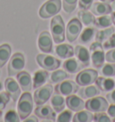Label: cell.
I'll use <instances>...</instances> for the list:
<instances>
[{"label": "cell", "mask_w": 115, "mask_h": 122, "mask_svg": "<svg viewBox=\"0 0 115 122\" xmlns=\"http://www.w3.org/2000/svg\"><path fill=\"white\" fill-rule=\"evenodd\" d=\"M50 106L53 108V110L56 112L59 113L62 111L65 110L66 106V99L61 94L55 93L50 98Z\"/></svg>", "instance_id": "25"}, {"label": "cell", "mask_w": 115, "mask_h": 122, "mask_svg": "<svg viewBox=\"0 0 115 122\" xmlns=\"http://www.w3.org/2000/svg\"><path fill=\"white\" fill-rule=\"evenodd\" d=\"M98 77V72L95 69L87 68L81 70L76 77V82L79 86H86L95 83Z\"/></svg>", "instance_id": "10"}, {"label": "cell", "mask_w": 115, "mask_h": 122, "mask_svg": "<svg viewBox=\"0 0 115 122\" xmlns=\"http://www.w3.org/2000/svg\"><path fill=\"white\" fill-rule=\"evenodd\" d=\"M10 95L8 94L7 92H0V111H3L6 104L8 103L9 100H10Z\"/></svg>", "instance_id": "37"}, {"label": "cell", "mask_w": 115, "mask_h": 122, "mask_svg": "<svg viewBox=\"0 0 115 122\" xmlns=\"http://www.w3.org/2000/svg\"><path fill=\"white\" fill-rule=\"evenodd\" d=\"M20 117L18 112L14 110L8 111L5 115V121L6 122H18L20 121Z\"/></svg>", "instance_id": "36"}, {"label": "cell", "mask_w": 115, "mask_h": 122, "mask_svg": "<svg viewBox=\"0 0 115 122\" xmlns=\"http://www.w3.org/2000/svg\"><path fill=\"white\" fill-rule=\"evenodd\" d=\"M11 52L12 49L9 44L5 43L0 45V67H3L6 64V62L10 59Z\"/></svg>", "instance_id": "29"}, {"label": "cell", "mask_w": 115, "mask_h": 122, "mask_svg": "<svg viewBox=\"0 0 115 122\" xmlns=\"http://www.w3.org/2000/svg\"><path fill=\"white\" fill-rule=\"evenodd\" d=\"M78 5V0H62V6L67 14L73 13Z\"/></svg>", "instance_id": "33"}, {"label": "cell", "mask_w": 115, "mask_h": 122, "mask_svg": "<svg viewBox=\"0 0 115 122\" xmlns=\"http://www.w3.org/2000/svg\"><path fill=\"white\" fill-rule=\"evenodd\" d=\"M93 66L96 68H101L105 61V52L103 44L99 41H94L89 47Z\"/></svg>", "instance_id": "4"}, {"label": "cell", "mask_w": 115, "mask_h": 122, "mask_svg": "<svg viewBox=\"0 0 115 122\" xmlns=\"http://www.w3.org/2000/svg\"><path fill=\"white\" fill-rule=\"evenodd\" d=\"M105 60L110 63H115V48L108 50L105 53Z\"/></svg>", "instance_id": "40"}, {"label": "cell", "mask_w": 115, "mask_h": 122, "mask_svg": "<svg viewBox=\"0 0 115 122\" xmlns=\"http://www.w3.org/2000/svg\"><path fill=\"white\" fill-rule=\"evenodd\" d=\"M36 61L41 67L47 71H54L61 65V62L58 58L47 53L38 54L36 56Z\"/></svg>", "instance_id": "5"}, {"label": "cell", "mask_w": 115, "mask_h": 122, "mask_svg": "<svg viewBox=\"0 0 115 122\" xmlns=\"http://www.w3.org/2000/svg\"><path fill=\"white\" fill-rule=\"evenodd\" d=\"M55 53L59 58L67 59L75 55V50L72 46L68 43H59L55 48Z\"/></svg>", "instance_id": "17"}, {"label": "cell", "mask_w": 115, "mask_h": 122, "mask_svg": "<svg viewBox=\"0 0 115 122\" xmlns=\"http://www.w3.org/2000/svg\"><path fill=\"white\" fill-rule=\"evenodd\" d=\"M49 78H50V75L47 70L43 68L37 70L36 72H34L32 76V87L34 89L41 87L43 84H45Z\"/></svg>", "instance_id": "21"}, {"label": "cell", "mask_w": 115, "mask_h": 122, "mask_svg": "<svg viewBox=\"0 0 115 122\" xmlns=\"http://www.w3.org/2000/svg\"><path fill=\"white\" fill-rule=\"evenodd\" d=\"M1 116H2V111H0V118H1Z\"/></svg>", "instance_id": "48"}, {"label": "cell", "mask_w": 115, "mask_h": 122, "mask_svg": "<svg viewBox=\"0 0 115 122\" xmlns=\"http://www.w3.org/2000/svg\"><path fill=\"white\" fill-rule=\"evenodd\" d=\"M82 30H83V24L79 21V19L77 17L72 18L66 26V39L70 43L76 41L79 37Z\"/></svg>", "instance_id": "6"}, {"label": "cell", "mask_w": 115, "mask_h": 122, "mask_svg": "<svg viewBox=\"0 0 115 122\" xmlns=\"http://www.w3.org/2000/svg\"><path fill=\"white\" fill-rule=\"evenodd\" d=\"M5 90L14 102H17L21 95V87L14 78L8 77L5 81Z\"/></svg>", "instance_id": "14"}, {"label": "cell", "mask_w": 115, "mask_h": 122, "mask_svg": "<svg viewBox=\"0 0 115 122\" xmlns=\"http://www.w3.org/2000/svg\"><path fill=\"white\" fill-rule=\"evenodd\" d=\"M94 84L101 91L104 92H108L115 88V81L111 77L98 76Z\"/></svg>", "instance_id": "20"}, {"label": "cell", "mask_w": 115, "mask_h": 122, "mask_svg": "<svg viewBox=\"0 0 115 122\" xmlns=\"http://www.w3.org/2000/svg\"><path fill=\"white\" fill-rule=\"evenodd\" d=\"M94 24H95V26L97 28H101V29L110 27L112 24L111 16L109 15H100L99 17L95 18V23H94Z\"/></svg>", "instance_id": "31"}, {"label": "cell", "mask_w": 115, "mask_h": 122, "mask_svg": "<svg viewBox=\"0 0 115 122\" xmlns=\"http://www.w3.org/2000/svg\"><path fill=\"white\" fill-rule=\"evenodd\" d=\"M84 67V66L79 62V60L73 57L67 58V60L63 63V69L70 75L80 72Z\"/></svg>", "instance_id": "18"}, {"label": "cell", "mask_w": 115, "mask_h": 122, "mask_svg": "<svg viewBox=\"0 0 115 122\" xmlns=\"http://www.w3.org/2000/svg\"><path fill=\"white\" fill-rule=\"evenodd\" d=\"M91 9H92V13L96 16L110 15L112 12V8H111V5L108 4V3H104V2H101V1L93 3Z\"/></svg>", "instance_id": "23"}, {"label": "cell", "mask_w": 115, "mask_h": 122, "mask_svg": "<svg viewBox=\"0 0 115 122\" xmlns=\"http://www.w3.org/2000/svg\"><path fill=\"white\" fill-rule=\"evenodd\" d=\"M73 119V115H72V111L70 110H65L59 112V115L57 117L58 122H70Z\"/></svg>", "instance_id": "34"}, {"label": "cell", "mask_w": 115, "mask_h": 122, "mask_svg": "<svg viewBox=\"0 0 115 122\" xmlns=\"http://www.w3.org/2000/svg\"><path fill=\"white\" fill-rule=\"evenodd\" d=\"M107 113L110 118H115V103H111L107 109Z\"/></svg>", "instance_id": "42"}, {"label": "cell", "mask_w": 115, "mask_h": 122, "mask_svg": "<svg viewBox=\"0 0 115 122\" xmlns=\"http://www.w3.org/2000/svg\"><path fill=\"white\" fill-rule=\"evenodd\" d=\"M74 50H75V56L79 60V62L84 67L88 66L90 65V60H91L89 50L84 46L79 45V44L76 46Z\"/></svg>", "instance_id": "16"}, {"label": "cell", "mask_w": 115, "mask_h": 122, "mask_svg": "<svg viewBox=\"0 0 115 122\" xmlns=\"http://www.w3.org/2000/svg\"><path fill=\"white\" fill-rule=\"evenodd\" d=\"M111 8H112V11H115V0L111 3Z\"/></svg>", "instance_id": "46"}, {"label": "cell", "mask_w": 115, "mask_h": 122, "mask_svg": "<svg viewBox=\"0 0 115 122\" xmlns=\"http://www.w3.org/2000/svg\"><path fill=\"white\" fill-rule=\"evenodd\" d=\"M24 121H26V122H28V121H33V122H37L38 121V118H36V115L35 116H31V117H27L26 118H24L23 119Z\"/></svg>", "instance_id": "43"}, {"label": "cell", "mask_w": 115, "mask_h": 122, "mask_svg": "<svg viewBox=\"0 0 115 122\" xmlns=\"http://www.w3.org/2000/svg\"><path fill=\"white\" fill-rule=\"evenodd\" d=\"M101 2H104V3H108V4H111L114 0H100Z\"/></svg>", "instance_id": "45"}, {"label": "cell", "mask_w": 115, "mask_h": 122, "mask_svg": "<svg viewBox=\"0 0 115 122\" xmlns=\"http://www.w3.org/2000/svg\"><path fill=\"white\" fill-rule=\"evenodd\" d=\"M111 19H112V23L115 25V11L111 12Z\"/></svg>", "instance_id": "44"}, {"label": "cell", "mask_w": 115, "mask_h": 122, "mask_svg": "<svg viewBox=\"0 0 115 122\" xmlns=\"http://www.w3.org/2000/svg\"><path fill=\"white\" fill-rule=\"evenodd\" d=\"M104 50H111V49H114L115 48V31L110 36V38L107 41L104 42Z\"/></svg>", "instance_id": "38"}, {"label": "cell", "mask_w": 115, "mask_h": 122, "mask_svg": "<svg viewBox=\"0 0 115 122\" xmlns=\"http://www.w3.org/2000/svg\"><path fill=\"white\" fill-rule=\"evenodd\" d=\"M101 90L97 87L96 85H86V86H82V88H79V90L77 92L78 96H80L82 99L86 100L93 98L94 96H97L100 94Z\"/></svg>", "instance_id": "22"}, {"label": "cell", "mask_w": 115, "mask_h": 122, "mask_svg": "<svg viewBox=\"0 0 115 122\" xmlns=\"http://www.w3.org/2000/svg\"><path fill=\"white\" fill-rule=\"evenodd\" d=\"M2 88H3V84H2V83L0 82V91L2 90Z\"/></svg>", "instance_id": "47"}, {"label": "cell", "mask_w": 115, "mask_h": 122, "mask_svg": "<svg viewBox=\"0 0 115 122\" xmlns=\"http://www.w3.org/2000/svg\"><path fill=\"white\" fill-rule=\"evenodd\" d=\"M77 18L79 19L82 24L85 27L93 26L95 23V17L92 12H89L88 10H82L80 9L77 13Z\"/></svg>", "instance_id": "24"}, {"label": "cell", "mask_w": 115, "mask_h": 122, "mask_svg": "<svg viewBox=\"0 0 115 122\" xmlns=\"http://www.w3.org/2000/svg\"><path fill=\"white\" fill-rule=\"evenodd\" d=\"M17 81L21 89L23 92H30L32 88V78L26 71H21L16 75Z\"/></svg>", "instance_id": "19"}, {"label": "cell", "mask_w": 115, "mask_h": 122, "mask_svg": "<svg viewBox=\"0 0 115 122\" xmlns=\"http://www.w3.org/2000/svg\"><path fill=\"white\" fill-rule=\"evenodd\" d=\"M54 92V88L51 84H43L42 86L37 88L33 93V102L36 105H42L50 99V96L52 95Z\"/></svg>", "instance_id": "8"}, {"label": "cell", "mask_w": 115, "mask_h": 122, "mask_svg": "<svg viewBox=\"0 0 115 122\" xmlns=\"http://www.w3.org/2000/svg\"><path fill=\"white\" fill-rule=\"evenodd\" d=\"M70 74L66 72L64 69H56L50 74V84H58L62 81L68 79Z\"/></svg>", "instance_id": "27"}, {"label": "cell", "mask_w": 115, "mask_h": 122, "mask_svg": "<svg viewBox=\"0 0 115 122\" xmlns=\"http://www.w3.org/2000/svg\"><path fill=\"white\" fill-rule=\"evenodd\" d=\"M38 48L43 53H50L53 48V38L48 30H43L39 35Z\"/></svg>", "instance_id": "13"}, {"label": "cell", "mask_w": 115, "mask_h": 122, "mask_svg": "<svg viewBox=\"0 0 115 122\" xmlns=\"http://www.w3.org/2000/svg\"><path fill=\"white\" fill-rule=\"evenodd\" d=\"M96 29L92 26H87L85 27V29L82 30L80 35L78 37V41L79 43L81 44H87L92 41L94 37L95 36L96 33Z\"/></svg>", "instance_id": "26"}, {"label": "cell", "mask_w": 115, "mask_h": 122, "mask_svg": "<svg viewBox=\"0 0 115 122\" xmlns=\"http://www.w3.org/2000/svg\"><path fill=\"white\" fill-rule=\"evenodd\" d=\"M105 96L109 103H115V89L108 92V93Z\"/></svg>", "instance_id": "41"}, {"label": "cell", "mask_w": 115, "mask_h": 122, "mask_svg": "<svg viewBox=\"0 0 115 122\" xmlns=\"http://www.w3.org/2000/svg\"><path fill=\"white\" fill-rule=\"evenodd\" d=\"M33 109V99L30 92H24L20 96L17 103V112L20 118L24 119L29 117Z\"/></svg>", "instance_id": "2"}, {"label": "cell", "mask_w": 115, "mask_h": 122, "mask_svg": "<svg viewBox=\"0 0 115 122\" xmlns=\"http://www.w3.org/2000/svg\"><path fill=\"white\" fill-rule=\"evenodd\" d=\"M94 0H78V5L82 10H89L92 6Z\"/></svg>", "instance_id": "39"}, {"label": "cell", "mask_w": 115, "mask_h": 122, "mask_svg": "<svg viewBox=\"0 0 115 122\" xmlns=\"http://www.w3.org/2000/svg\"><path fill=\"white\" fill-rule=\"evenodd\" d=\"M112 121L115 122V118H113V119H112Z\"/></svg>", "instance_id": "49"}, {"label": "cell", "mask_w": 115, "mask_h": 122, "mask_svg": "<svg viewBox=\"0 0 115 122\" xmlns=\"http://www.w3.org/2000/svg\"><path fill=\"white\" fill-rule=\"evenodd\" d=\"M94 120V114L92 111H84L82 110L80 111L76 112V114L73 116L72 121L74 122H91Z\"/></svg>", "instance_id": "28"}, {"label": "cell", "mask_w": 115, "mask_h": 122, "mask_svg": "<svg viewBox=\"0 0 115 122\" xmlns=\"http://www.w3.org/2000/svg\"><path fill=\"white\" fill-rule=\"evenodd\" d=\"M115 31L114 27H107V28H104L103 30H100L98 31H96L95 33V40L96 41H99L101 43H104L105 41H107L108 39L110 38L113 32Z\"/></svg>", "instance_id": "30"}, {"label": "cell", "mask_w": 115, "mask_h": 122, "mask_svg": "<svg viewBox=\"0 0 115 122\" xmlns=\"http://www.w3.org/2000/svg\"><path fill=\"white\" fill-rule=\"evenodd\" d=\"M94 121L95 122H110V116L105 111H99L94 114Z\"/></svg>", "instance_id": "35"}, {"label": "cell", "mask_w": 115, "mask_h": 122, "mask_svg": "<svg viewBox=\"0 0 115 122\" xmlns=\"http://www.w3.org/2000/svg\"><path fill=\"white\" fill-rule=\"evenodd\" d=\"M109 107V102L106 98L102 96H94L93 98L87 99L85 102V109L92 112L106 111Z\"/></svg>", "instance_id": "11"}, {"label": "cell", "mask_w": 115, "mask_h": 122, "mask_svg": "<svg viewBox=\"0 0 115 122\" xmlns=\"http://www.w3.org/2000/svg\"><path fill=\"white\" fill-rule=\"evenodd\" d=\"M99 69L100 74L103 76H106V77L115 76V63L107 62L106 64H104V66Z\"/></svg>", "instance_id": "32"}, {"label": "cell", "mask_w": 115, "mask_h": 122, "mask_svg": "<svg viewBox=\"0 0 115 122\" xmlns=\"http://www.w3.org/2000/svg\"><path fill=\"white\" fill-rule=\"evenodd\" d=\"M25 66V57L23 53L16 52L11 57L8 64V75L10 76H16L18 73L23 71Z\"/></svg>", "instance_id": "9"}, {"label": "cell", "mask_w": 115, "mask_h": 122, "mask_svg": "<svg viewBox=\"0 0 115 122\" xmlns=\"http://www.w3.org/2000/svg\"><path fill=\"white\" fill-rule=\"evenodd\" d=\"M50 33L56 44H59L65 41L66 26L61 15L58 14L51 18L50 21Z\"/></svg>", "instance_id": "1"}, {"label": "cell", "mask_w": 115, "mask_h": 122, "mask_svg": "<svg viewBox=\"0 0 115 122\" xmlns=\"http://www.w3.org/2000/svg\"><path fill=\"white\" fill-rule=\"evenodd\" d=\"M34 113L36 117L42 118V120H48V121L57 120V116H56L57 112L54 111L52 107L48 104L38 105V107L35 109Z\"/></svg>", "instance_id": "12"}, {"label": "cell", "mask_w": 115, "mask_h": 122, "mask_svg": "<svg viewBox=\"0 0 115 122\" xmlns=\"http://www.w3.org/2000/svg\"><path fill=\"white\" fill-rule=\"evenodd\" d=\"M79 90V85L77 84V82L73 80H64L56 84L54 87L55 93L61 94L63 96H68L71 94L77 93Z\"/></svg>", "instance_id": "7"}, {"label": "cell", "mask_w": 115, "mask_h": 122, "mask_svg": "<svg viewBox=\"0 0 115 122\" xmlns=\"http://www.w3.org/2000/svg\"><path fill=\"white\" fill-rule=\"evenodd\" d=\"M66 106L70 111L77 112L85 108V102H84V99H82L80 96L71 94L67 96L66 98Z\"/></svg>", "instance_id": "15"}, {"label": "cell", "mask_w": 115, "mask_h": 122, "mask_svg": "<svg viewBox=\"0 0 115 122\" xmlns=\"http://www.w3.org/2000/svg\"><path fill=\"white\" fill-rule=\"evenodd\" d=\"M61 7V0H48L41 6L39 10V15L42 19H49L50 17L52 18L60 12Z\"/></svg>", "instance_id": "3"}]
</instances>
